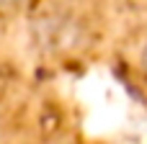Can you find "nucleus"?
<instances>
[{"label":"nucleus","instance_id":"nucleus-1","mask_svg":"<svg viewBox=\"0 0 147 144\" xmlns=\"http://www.w3.org/2000/svg\"><path fill=\"white\" fill-rule=\"evenodd\" d=\"M140 67H142V75H145V80H147V41H145V46H142V52H140Z\"/></svg>","mask_w":147,"mask_h":144},{"label":"nucleus","instance_id":"nucleus-2","mask_svg":"<svg viewBox=\"0 0 147 144\" xmlns=\"http://www.w3.org/2000/svg\"><path fill=\"white\" fill-rule=\"evenodd\" d=\"M21 0H0V10H10V8H16Z\"/></svg>","mask_w":147,"mask_h":144}]
</instances>
